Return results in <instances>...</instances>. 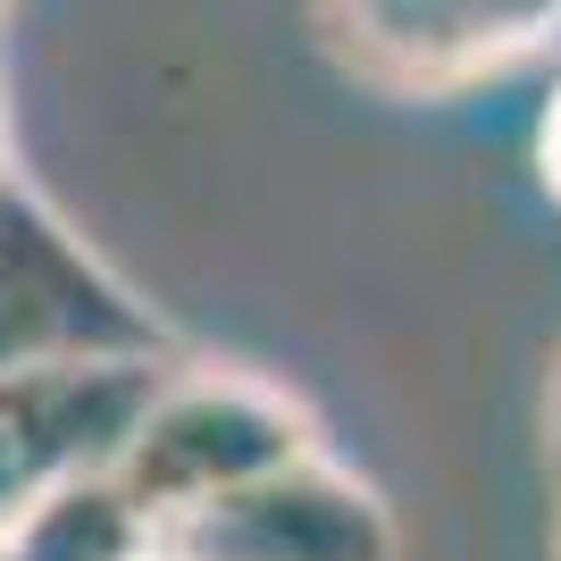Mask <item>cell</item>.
Listing matches in <instances>:
<instances>
[{
  "label": "cell",
  "instance_id": "277c9868",
  "mask_svg": "<svg viewBox=\"0 0 561 561\" xmlns=\"http://www.w3.org/2000/svg\"><path fill=\"white\" fill-rule=\"evenodd\" d=\"M168 561H394V512L352 469L302 461L227 486L151 528Z\"/></svg>",
  "mask_w": 561,
  "mask_h": 561
},
{
  "label": "cell",
  "instance_id": "3957f363",
  "mask_svg": "<svg viewBox=\"0 0 561 561\" xmlns=\"http://www.w3.org/2000/svg\"><path fill=\"white\" fill-rule=\"evenodd\" d=\"M561 34V0H319V43L377 93H461Z\"/></svg>",
  "mask_w": 561,
  "mask_h": 561
},
{
  "label": "cell",
  "instance_id": "52a82bcc",
  "mask_svg": "<svg viewBox=\"0 0 561 561\" xmlns=\"http://www.w3.org/2000/svg\"><path fill=\"white\" fill-rule=\"evenodd\" d=\"M545 461H553V486H561V344H553V369H545Z\"/></svg>",
  "mask_w": 561,
  "mask_h": 561
},
{
  "label": "cell",
  "instance_id": "8992f818",
  "mask_svg": "<svg viewBox=\"0 0 561 561\" xmlns=\"http://www.w3.org/2000/svg\"><path fill=\"white\" fill-rule=\"evenodd\" d=\"M537 176H545V193H553V210H561V84H553V101H545V117H537Z\"/></svg>",
  "mask_w": 561,
  "mask_h": 561
},
{
  "label": "cell",
  "instance_id": "5b68a950",
  "mask_svg": "<svg viewBox=\"0 0 561 561\" xmlns=\"http://www.w3.org/2000/svg\"><path fill=\"white\" fill-rule=\"evenodd\" d=\"M151 519L110 486V469L50 478L0 519V561H151Z\"/></svg>",
  "mask_w": 561,
  "mask_h": 561
},
{
  "label": "cell",
  "instance_id": "7a4b0ae2",
  "mask_svg": "<svg viewBox=\"0 0 561 561\" xmlns=\"http://www.w3.org/2000/svg\"><path fill=\"white\" fill-rule=\"evenodd\" d=\"M160 319H142L101 260L59 218L0 176V369H43V360H151Z\"/></svg>",
  "mask_w": 561,
  "mask_h": 561
},
{
  "label": "cell",
  "instance_id": "6da1fadb",
  "mask_svg": "<svg viewBox=\"0 0 561 561\" xmlns=\"http://www.w3.org/2000/svg\"><path fill=\"white\" fill-rule=\"evenodd\" d=\"M310 453V420L277 386L260 377H185L142 402V420L126 427V445L110 461V486L135 503L151 528L193 503H210L227 486H252L268 469Z\"/></svg>",
  "mask_w": 561,
  "mask_h": 561
}]
</instances>
